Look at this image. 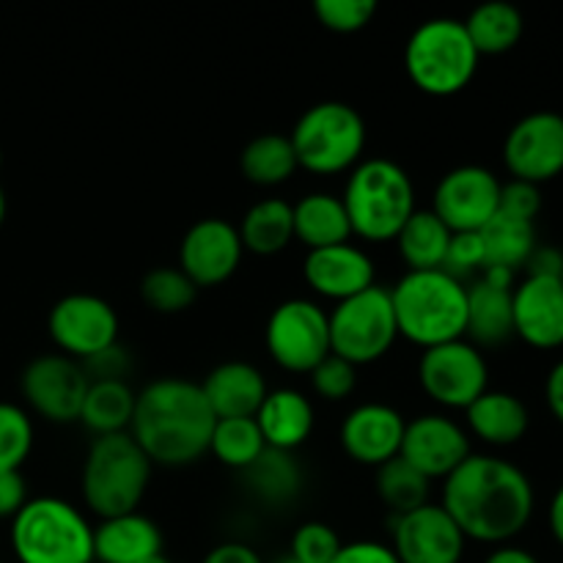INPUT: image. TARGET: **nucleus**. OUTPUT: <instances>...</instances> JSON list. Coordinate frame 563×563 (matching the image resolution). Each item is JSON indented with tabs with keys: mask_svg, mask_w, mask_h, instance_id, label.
<instances>
[{
	"mask_svg": "<svg viewBox=\"0 0 563 563\" xmlns=\"http://www.w3.org/2000/svg\"><path fill=\"white\" fill-rule=\"evenodd\" d=\"M467 539L440 504L390 520V550L399 563H462Z\"/></svg>",
	"mask_w": 563,
	"mask_h": 563,
	"instance_id": "nucleus-17",
	"label": "nucleus"
},
{
	"mask_svg": "<svg viewBox=\"0 0 563 563\" xmlns=\"http://www.w3.org/2000/svg\"><path fill=\"white\" fill-rule=\"evenodd\" d=\"M418 383L423 394L443 410H467L489 390L487 357L467 339L432 346L421 352Z\"/></svg>",
	"mask_w": 563,
	"mask_h": 563,
	"instance_id": "nucleus-11",
	"label": "nucleus"
},
{
	"mask_svg": "<svg viewBox=\"0 0 563 563\" xmlns=\"http://www.w3.org/2000/svg\"><path fill=\"white\" fill-rule=\"evenodd\" d=\"M0 163H3V154H0Z\"/></svg>",
	"mask_w": 563,
	"mask_h": 563,
	"instance_id": "nucleus-55",
	"label": "nucleus"
},
{
	"mask_svg": "<svg viewBox=\"0 0 563 563\" xmlns=\"http://www.w3.org/2000/svg\"><path fill=\"white\" fill-rule=\"evenodd\" d=\"M528 278H561L563 273V253L559 247L550 245H537V251L531 253L526 264Z\"/></svg>",
	"mask_w": 563,
	"mask_h": 563,
	"instance_id": "nucleus-47",
	"label": "nucleus"
},
{
	"mask_svg": "<svg viewBox=\"0 0 563 563\" xmlns=\"http://www.w3.org/2000/svg\"><path fill=\"white\" fill-rule=\"evenodd\" d=\"M443 269L449 275H454L456 280H462V284H465V278L482 275L484 245H482V236H478V231H471V234H451Z\"/></svg>",
	"mask_w": 563,
	"mask_h": 563,
	"instance_id": "nucleus-42",
	"label": "nucleus"
},
{
	"mask_svg": "<svg viewBox=\"0 0 563 563\" xmlns=\"http://www.w3.org/2000/svg\"><path fill=\"white\" fill-rule=\"evenodd\" d=\"M291 218H295V240H300L308 251L344 245L352 236L344 201L333 192L302 196L300 201L291 203Z\"/></svg>",
	"mask_w": 563,
	"mask_h": 563,
	"instance_id": "nucleus-27",
	"label": "nucleus"
},
{
	"mask_svg": "<svg viewBox=\"0 0 563 563\" xmlns=\"http://www.w3.org/2000/svg\"><path fill=\"white\" fill-rule=\"evenodd\" d=\"M33 451V421L27 410L0 401V471H20Z\"/></svg>",
	"mask_w": 563,
	"mask_h": 563,
	"instance_id": "nucleus-38",
	"label": "nucleus"
},
{
	"mask_svg": "<svg viewBox=\"0 0 563 563\" xmlns=\"http://www.w3.org/2000/svg\"><path fill=\"white\" fill-rule=\"evenodd\" d=\"M20 390L38 418L66 427V423L80 421L88 377L80 363L53 352V355H38L27 363L20 377Z\"/></svg>",
	"mask_w": 563,
	"mask_h": 563,
	"instance_id": "nucleus-13",
	"label": "nucleus"
},
{
	"mask_svg": "<svg viewBox=\"0 0 563 563\" xmlns=\"http://www.w3.org/2000/svg\"><path fill=\"white\" fill-rule=\"evenodd\" d=\"M319 25L333 33H357L374 20L377 3L374 0H317L313 3Z\"/></svg>",
	"mask_w": 563,
	"mask_h": 563,
	"instance_id": "nucleus-40",
	"label": "nucleus"
},
{
	"mask_svg": "<svg viewBox=\"0 0 563 563\" xmlns=\"http://www.w3.org/2000/svg\"><path fill=\"white\" fill-rule=\"evenodd\" d=\"M267 451L262 432H258L256 418H218L212 440H209V454L231 471H247L258 456Z\"/></svg>",
	"mask_w": 563,
	"mask_h": 563,
	"instance_id": "nucleus-35",
	"label": "nucleus"
},
{
	"mask_svg": "<svg viewBox=\"0 0 563 563\" xmlns=\"http://www.w3.org/2000/svg\"><path fill=\"white\" fill-rule=\"evenodd\" d=\"M302 278L313 295L344 302L377 284V267L363 247L344 242V245L308 251L302 262Z\"/></svg>",
	"mask_w": 563,
	"mask_h": 563,
	"instance_id": "nucleus-20",
	"label": "nucleus"
},
{
	"mask_svg": "<svg viewBox=\"0 0 563 563\" xmlns=\"http://www.w3.org/2000/svg\"><path fill=\"white\" fill-rule=\"evenodd\" d=\"M264 346L284 372L311 374L330 355L328 311L306 297L278 302L264 328Z\"/></svg>",
	"mask_w": 563,
	"mask_h": 563,
	"instance_id": "nucleus-10",
	"label": "nucleus"
},
{
	"mask_svg": "<svg viewBox=\"0 0 563 563\" xmlns=\"http://www.w3.org/2000/svg\"><path fill=\"white\" fill-rule=\"evenodd\" d=\"M504 165L511 179L544 185L563 174V115L537 110L517 121L504 141Z\"/></svg>",
	"mask_w": 563,
	"mask_h": 563,
	"instance_id": "nucleus-15",
	"label": "nucleus"
},
{
	"mask_svg": "<svg viewBox=\"0 0 563 563\" xmlns=\"http://www.w3.org/2000/svg\"><path fill=\"white\" fill-rule=\"evenodd\" d=\"M163 553V531L141 511L93 526V563H143Z\"/></svg>",
	"mask_w": 563,
	"mask_h": 563,
	"instance_id": "nucleus-23",
	"label": "nucleus"
},
{
	"mask_svg": "<svg viewBox=\"0 0 563 563\" xmlns=\"http://www.w3.org/2000/svg\"><path fill=\"white\" fill-rule=\"evenodd\" d=\"M135 390L130 383H88L80 423L93 438L130 432L135 416Z\"/></svg>",
	"mask_w": 563,
	"mask_h": 563,
	"instance_id": "nucleus-31",
	"label": "nucleus"
},
{
	"mask_svg": "<svg viewBox=\"0 0 563 563\" xmlns=\"http://www.w3.org/2000/svg\"><path fill=\"white\" fill-rule=\"evenodd\" d=\"M500 209V179L484 165H460L438 181L432 212L451 234L482 231Z\"/></svg>",
	"mask_w": 563,
	"mask_h": 563,
	"instance_id": "nucleus-14",
	"label": "nucleus"
},
{
	"mask_svg": "<svg viewBox=\"0 0 563 563\" xmlns=\"http://www.w3.org/2000/svg\"><path fill=\"white\" fill-rule=\"evenodd\" d=\"M482 55L473 47L462 20L434 16L410 33L405 69L412 86L429 97H456L473 82Z\"/></svg>",
	"mask_w": 563,
	"mask_h": 563,
	"instance_id": "nucleus-7",
	"label": "nucleus"
},
{
	"mask_svg": "<svg viewBox=\"0 0 563 563\" xmlns=\"http://www.w3.org/2000/svg\"><path fill=\"white\" fill-rule=\"evenodd\" d=\"M198 385L214 418H253L269 390L264 374L245 361L220 363Z\"/></svg>",
	"mask_w": 563,
	"mask_h": 563,
	"instance_id": "nucleus-22",
	"label": "nucleus"
},
{
	"mask_svg": "<svg viewBox=\"0 0 563 563\" xmlns=\"http://www.w3.org/2000/svg\"><path fill=\"white\" fill-rule=\"evenodd\" d=\"M471 454L467 429L445 412H423L407 421L399 456L429 482H445Z\"/></svg>",
	"mask_w": 563,
	"mask_h": 563,
	"instance_id": "nucleus-16",
	"label": "nucleus"
},
{
	"mask_svg": "<svg viewBox=\"0 0 563 563\" xmlns=\"http://www.w3.org/2000/svg\"><path fill=\"white\" fill-rule=\"evenodd\" d=\"M548 526H550V533H553L555 542H559L563 548V484L559 489H555L553 500H550Z\"/></svg>",
	"mask_w": 563,
	"mask_h": 563,
	"instance_id": "nucleus-51",
	"label": "nucleus"
},
{
	"mask_svg": "<svg viewBox=\"0 0 563 563\" xmlns=\"http://www.w3.org/2000/svg\"><path fill=\"white\" fill-rule=\"evenodd\" d=\"M245 489L267 506H286L300 495L302 467L289 451L267 449L247 471H242Z\"/></svg>",
	"mask_w": 563,
	"mask_h": 563,
	"instance_id": "nucleus-30",
	"label": "nucleus"
},
{
	"mask_svg": "<svg viewBox=\"0 0 563 563\" xmlns=\"http://www.w3.org/2000/svg\"><path fill=\"white\" fill-rule=\"evenodd\" d=\"M511 291L495 289L484 280L467 286V328L465 339L473 346H500L515 339V311H511Z\"/></svg>",
	"mask_w": 563,
	"mask_h": 563,
	"instance_id": "nucleus-26",
	"label": "nucleus"
},
{
	"mask_svg": "<svg viewBox=\"0 0 563 563\" xmlns=\"http://www.w3.org/2000/svg\"><path fill=\"white\" fill-rule=\"evenodd\" d=\"M297 168L313 176H339L355 168L366 152V121L346 102H319L297 119L289 135Z\"/></svg>",
	"mask_w": 563,
	"mask_h": 563,
	"instance_id": "nucleus-8",
	"label": "nucleus"
},
{
	"mask_svg": "<svg viewBox=\"0 0 563 563\" xmlns=\"http://www.w3.org/2000/svg\"><path fill=\"white\" fill-rule=\"evenodd\" d=\"M484 563H542L531 550L517 548V544H500L484 559Z\"/></svg>",
	"mask_w": 563,
	"mask_h": 563,
	"instance_id": "nucleus-50",
	"label": "nucleus"
},
{
	"mask_svg": "<svg viewBox=\"0 0 563 563\" xmlns=\"http://www.w3.org/2000/svg\"><path fill=\"white\" fill-rule=\"evenodd\" d=\"M328 322L330 355L352 363L355 368L377 363L399 341L390 291L379 284L350 300L335 302L333 311H328Z\"/></svg>",
	"mask_w": 563,
	"mask_h": 563,
	"instance_id": "nucleus-9",
	"label": "nucleus"
},
{
	"mask_svg": "<svg viewBox=\"0 0 563 563\" xmlns=\"http://www.w3.org/2000/svg\"><path fill=\"white\" fill-rule=\"evenodd\" d=\"M258 432H262L267 449L289 451L295 454L313 432V405L302 390L297 388H273L264 396L256 416Z\"/></svg>",
	"mask_w": 563,
	"mask_h": 563,
	"instance_id": "nucleus-24",
	"label": "nucleus"
},
{
	"mask_svg": "<svg viewBox=\"0 0 563 563\" xmlns=\"http://www.w3.org/2000/svg\"><path fill=\"white\" fill-rule=\"evenodd\" d=\"M5 220V192H3V185H0V225H3Z\"/></svg>",
	"mask_w": 563,
	"mask_h": 563,
	"instance_id": "nucleus-52",
	"label": "nucleus"
},
{
	"mask_svg": "<svg viewBox=\"0 0 563 563\" xmlns=\"http://www.w3.org/2000/svg\"><path fill=\"white\" fill-rule=\"evenodd\" d=\"M141 297L152 311L181 313L196 302L198 289L179 267H157L143 275Z\"/></svg>",
	"mask_w": 563,
	"mask_h": 563,
	"instance_id": "nucleus-37",
	"label": "nucleus"
},
{
	"mask_svg": "<svg viewBox=\"0 0 563 563\" xmlns=\"http://www.w3.org/2000/svg\"><path fill=\"white\" fill-rule=\"evenodd\" d=\"M405 427V416L396 407L385 401H363L341 421V449L357 465L379 467L399 456Z\"/></svg>",
	"mask_w": 563,
	"mask_h": 563,
	"instance_id": "nucleus-19",
	"label": "nucleus"
},
{
	"mask_svg": "<svg viewBox=\"0 0 563 563\" xmlns=\"http://www.w3.org/2000/svg\"><path fill=\"white\" fill-rule=\"evenodd\" d=\"M440 506L467 542L511 544L533 517L537 493L522 467L495 454H471L443 482Z\"/></svg>",
	"mask_w": 563,
	"mask_h": 563,
	"instance_id": "nucleus-1",
	"label": "nucleus"
},
{
	"mask_svg": "<svg viewBox=\"0 0 563 563\" xmlns=\"http://www.w3.org/2000/svg\"><path fill=\"white\" fill-rule=\"evenodd\" d=\"M544 401H548L550 416L563 427V357L550 368L548 379H544Z\"/></svg>",
	"mask_w": 563,
	"mask_h": 563,
	"instance_id": "nucleus-49",
	"label": "nucleus"
},
{
	"mask_svg": "<svg viewBox=\"0 0 563 563\" xmlns=\"http://www.w3.org/2000/svg\"><path fill=\"white\" fill-rule=\"evenodd\" d=\"M214 423L201 385L159 377L135 396L130 434L152 465L187 467L209 454Z\"/></svg>",
	"mask_w": 563,
	"mask_h": 563,
	"instance_id": "nucleus-2",
	"label": "nucleus"
},
{
	"mask_svg": "<svg viewBox=\"0 0 563 563\" xmlns=\"http://www.w3.org/2000/svg\"><path fill=\"white\" fill-rule=\"evenodd\" d=\"M240 168L242 176L256 187H278L289 181L297 170V157L289 135L267 132V135L253 137L242 148Z\"/></svg>",
	"mask_w": 563,
	"mask_h": 563,
	"instance_id": "nucleus-34",
	"label": "nucleus"
},
{
	"mask_svg": "<svg viewBox=\"0 0 563 563\" xmlns=\"http://www.w3.org/2000/svg\"><path fill=\"white\" fill-rule=\"evenodd\" d=\"M352 236L390 242L416 212V185L399 163L388 157H363L350 170L341 196Z\"/></svg>",
	"mask_w": 563,
	"mask_h": 563,
	"instance_id": "nucleus-4",
	"label": "nucleus"
},
{
	"mask_svg": "<svg viewBox=\"0 0 563 563\" xmlns=\"http://www.w3.org/2000/svg\"><path fill=\"white\" fill-rule=\"evenodd\" d=\"M119 313L104 297L75 291L49 308L47 330L60 355L82 363L119 344Z\"/></svg>",
	"mask_w": 563,
	"mask_h": 563,
	"instance_id": "nucleus-12",
	"label": "nucleus"
},
{
	"mask_svg": "<svg viewBox=\"0 0 563 563\" xmlns=\"http://www.w3.org/2000/svg\"><path fill=\"white\" fill-rule=\"evenodd\" d=\"M467 434L493 449H509L528 434L531 412L520 396L509 390H487L465 410Z\"/></svg>",
	"mask_w": 563,
	"mask_h": 563,
	"instance_id": "nucleus-25",
	"label": "nucleus"
},
{
	"mask_svg": "<svg viewBox=\"0 0 563 563\" xmlns=\"http://www.w3.org/2000/svg\"><path fill=\"white\" fill-rule=\"evenodd\" d=\"M515 335L533 350L563 346V284L561 278H528L511 291Z\"/></svg>",
	"mask_w": 563,
	"mask_h": 563,
	"instance_id": "nucleus-21",
	"label": "nucleus"
},
{
	"mask_svg": "<svg viewBox=\"0 0 563 563\" xmlns=\"http://www.w3.org/2000/svg\"><path fill=\"white\" fill-rule=\"evenodd\" d=\"M152 467L130 432L93 438L80 473L82 504L99 520L132 515L146 498Z\"/></svg>",
	"mask_w": 563,
	"mask_h": 563,
	"instance_id": "nucleus-5",
	"label": "nucleus"
},
{
	"mask_svg": "<svg viewBox=\"0 0 563 563\" xmlns=\"http://www.w3.org/2000/svg\"><path fill=\"white\" fill-rule=\"evenodd\" d=\"M240 231L242 247L253 256H275L286 251L295 240V218H291V203L284 198H264L253 203L245 212Z\"/></svg>",
	"mask_w": 563,
	"mask_h": 563,
	"instance_id": "nucleus-28",
	"label": "nucleus"
},
{
	"mask_svg": "<svg viewBox=\"0 0 563 563\" xmlns=\"http://www.w3.org/2000/svg\"><path fill=\"white\" fill-rule=\"evenodd\" d=\"M561 284H563V273H561Z\"/></svg>",
	"mask_w": 563,
	"mask_h": 563,
	"instance_id": "nucleus-56",
	"label": "nucleus"
},
{
	"mask_svg": "<svg viewBox=\"0 0 563 563\" xmlns=\"http://www.w3.org/2000/svg\"><path fill=\"white\" fill-rule=\"evenodd\" d=\"M308 377H311L313 394L322 396L324 401H344L355 390L357 368L341 357L328 355Z\"/></svg>",
	"mask_w": 563,
	"mask_h": 563,
	"instance_id": "nucleus-41",
	"label": "nucleus"
},
{
	"mask_svg": "<svg viewBox=\"0 0 563 563\" xmlns=\"http://www.w3.org/2000/svg\"><path fill=\"white\" fill-rule=\"evenodd\" d=\"M451 231L432 209H416L401 231L396 234L401 262L407 264V273H421V269H443L445 253H449Z\"/></svg>",
	"mask_w": 563,
	"mask_h": 563,
	"instance_id": "nucleus-29",
	"label": "nucleus"
},
{
	"mask_svg": "<svg viewBox=\"0 0 563 563\" xmlns=\"http://www.w3.org/2000/svg\"><path fill=\"white\" fill-rule=\"evenodd\" d=\"M478 236L484 245V267H506L517 273L526 269L528 258L537 251V225L504 212L495 214Z\"/></svg>",
	"mask_w": 563,
	"mask_h": 563,
	"instance_id": "nucleus-33",
	"label": "nucleus"
},
{
	"mask_svg": "<svg viewBox=\"0 0 563 563\" xmlns=\"http://www.w3.org/2000/svg\"><path fill=\"white\" fill-rule=\"evenodd\" d=\"M341 539L328 522H302L295 533H291L289 555L300 563H330L339 555Z\"/></svg>",
	"mask_w": 563,
	"mask_h": 563,
	"instance_id": "nucleus-39",
	"label": "nucleus"
},
{
	"mask_svg": "<svg viewBox=\"0 0 563 563\" xmlns=\"http://www.w3.org/2000/svg\"><path fill=\"white\" fill-rule=\"evenodd\" d=\"M20 563H93V526L64 498H31L11 520Z\"/></svg>",
	"mask_w": 563,
	"mask_h": 563,
	"instance_id": "nucleus-6",
	"label": "nucleus"
},
{
	"mask_svg": "<svg viewBox=\"0 0 563 563\" xmlns=\"http://www.w3.org/2000/svg\"><path fill=\"white\" fill-rule=\"evenodd\" d=\"M462 25H465L478 55L509 53L520 44L522 31H526V20H522L520 9L504 3V0H493V3L473 9L471 16L462 20Z\"/></svg>",
	"mask_w": 563,
	"mask_h": 563,
	"instance_id": "nucleus-32",
	"label": "nucleus"
},
{
	"mask_svg": "<svg viewBox=\"0 0 563 563\" xmlns=\"http://www.w3.org/2000/svg\"><path fill=\"white\" fill-rule=\"evenodd\" d=\"M377 495L383 506H388L390 515H410V511L421 509V506L432 504V482L427 476L407 465L401 456L385 462L377 467Z\"/></svg>",
	"mask_w": 563,
	"mask_h": 563,
	"instance_id": "nucleus-36",
	"label": "nucleus"
},
{
	"mask_svg": "<svg viewBox=\"0 0 563 563\" xmlns=\"http://www.w3.org/2000/svg\"><path fill=\"white\" fill-rule=\"evenodd\" d=\"M275 563H300V561H295V559H291V555H286V559H280V561H275Z\"/></svg>",
	"mask_w": 563,
	"mask_h": 563,
	"instance_id": "nucleus-54",
	"label": "nucleus"
},
{
	"mask_svg": "<svg viewBox=\"0 0 563 563\" xmlns=\"http://www.w3.org/2000/svg\"><path fill=\"white\" fill-rule=\"evenodd\" d=\"M143 563H170V561L165 559L163 553H159V555H152V559H146V561H143Z\"/></svg>",
	"mask_w": 563,
	"mask_h": 563,
	"instance_id": "nucleus-53",
	"label": "nucleus"
},
{
	"mask_svg": "<svg viewBox=\"0 0 563 563\" xmlns=\"http://www.w3.org/2000/svg\"><path fill=\"white\" fill-rule=\"evenodd\" d=\"M388 291L399 339L421 350L465 339L467 284L445 269L405 273Z\"/></svg>",
	"mask_w": 563,
	"mask_h": 563,
	"instance_id": "nucleus-3",
	"label": "nucleus"
},
{
	"mask_svg": "<svg viewBox=\"0 0 563 563\" xmlns=\"http://www.w3.org/2000/svg\"><path fill=\"white\" fill-rule=\"evenodd\" d=\"M27 484L20 471H0V520H14L27 504Z\"/></svg>",
	"mask_w": 563,
	"mask_h": 563,
	"instance_id": "nucleus-46",
	"label": "nucleus"
},
{
	"mask_svg": "<svg viewBox=\"0 0 563 563\" xmlns=\"http://www.w3.org/2000/svg\"><path fill=\"white\" fill-rule=\"evenodd\" d=\"M498 212L509 214V218L528 220L533 223L537 214L542 212V190L531 181L509 179L506 185H500V209Z\"/></svg>",
	"mask_w": 563,
	"mask_h": 563,
	"instance_id": "nucleus-43",
	"label": "nucleus"
},
{
	"mask_svg": "<svg viewBox=\"0 0 563 563\" xmlns=\"http://www.w3.org/2000/svg\"><path fill=\"white\" fill-rule=\"evenodd\" d=\"M330 563H399V559L390 550V544L361 539V542L341 544L339 555Z\"/></svg>",
	"mask_w": 563,
	"mask_h": 563,
	"instance_id": "nucleus-45",
	"label": "nucleus"
},
{
	"mask_svg": "<svg viewBox=\"0 0 563 563\" xmlns=\"http://www.w3.org/2000/svg\"><path fill=\"white\" fill-rule=\"evenodd\" d=\"M245 247L234 223L223 218H203L187 229L179 245V269L196 289H214L240 269Z\"/></svg>",
	"mask_w": 563,
	"mask_h": 563,
	"instance_id": "nucleus-18",
	"label": "nucleus"
},
{
	"mask_svg": "<svg viewBox=\"0 0 563 563\" xmlns=\"http://www.w3.org/2000/svg\"><path fill=\"white\" fill-rule=\"evenodd\" d=\"M82 372H86L88 383H126V374L132 368L130 352L121 344L108 346L99 355L88 357V361L80 363Z\"/></svg>",
	"mask_w": 563,
	"mask_h": 563,
	"instance_id": "nucleus-44",
	"label": "nucleus"
},
{
	"mask_svg": "<svg viewBox=\"0 0 563 563\" xmlns=\"http://www.w3.org/2000/svg\"><path fill=\"white\" fill-rule=\"evenodd\" d=\"M201 563H264L262 555L245 542H223L209 550Z\"/></svg>",
	"mask_w": 563,
	"mask_h": 563,
	"instance_id": "nucleus-48",
	"label": "nucleus"
}]
</instances>
